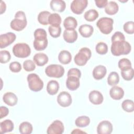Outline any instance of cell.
Masks as SVG:
<instances>
[{
  "label": "cell",
  "mask_w": 134,
  "mask_h": 134,
  "mask_svg": "<svg viewBox=\"0 0 134 134\" xmlns=\"http://www.w3.org/2000/svg\"><path fill=\"white\" fill-rule=\"evenodd\" d=\"M131 50L130 44L125 40H117L111 41L110 50L114 56L127 55Z\"/></svg>",
  "instance_id": "obj_1"
},
{
  "label": "cell",
  "mask_w": 134,
  "mask_h": 134,
  "mask_svg": "<svg viewBox=\"0 0 134 134\" xmlns=\"http://www.w3.org/2000/svg\"><path fill=\"white\" fill-rule=\"evenodd\" d=\"M34 36L35 39L33 46L35 50L37 51L44 50L48 44L46 31L42 28H38L34 31Z\"/></svg>",
  "instance_id": "obj_2"
},
{
  "label": "cell",
  "mask_w": 134,
  "mask_h": 134,
  "mask_svg": "<svg viewBox=\"0 0 134 134\" xmlns=\"http://www.w3.org/2000/svg\"><path fill=\"white\" fill-rule=\"evenodd\" d=\"M27 24L26 14L24 12L19 10L15 15V18L10 23V28L16 31H20L25 28Z\"/></svg>",
  "instance_id": "obj_3"
},
{
  "label": "cell",
  "mask_w": 134,
  "mask_h": 134,
  "mask_svg": "<svg viewBox=\"0 0 134 134\" xmlns=\"http://www.w3.org/2000/svg\"><path fill=\"white\" fill-rule=\"evenodd\" d=\"M92 55L91 50L87 47H83L80 49L79 52L75 55L74 61L79 66H84L88 60H90Z\"/></svg>",
  "instance_id": "obj_4"
},
{
  "label": "cell",
  "mask_w": 134,
  "mask_h": 134,
  "mask_svg": "<svg viewBox=\"0 0 134 134\" xmlns=\"http://www.w3.org/2000/svg\"><path fill=\"white\" fill-rule=\"evenodd\" d=\"M27 80L29 89L34 92H39L43 87V82L39 75L36 73H30L28 75Z\"/></svg>",
  "instance_id": "obj_5"
},
{
  "label": "cell",
  "mask_w": 134,
  "mask_h": 134,
  "mask_svg": "<svg viewBox=\"0 0 134 134\" xmlns=\"http://www.w3.org/2000/svg\"><path fill=\"white\" fill-rule=\"evenodd\" d=\"M12 51L15 57L25 58L30 55L31 49L29 46L26 43H18L14 46Z\"/></svg>",
  "instance_id": "obj_6"
},
{
  "label": "cell",
  "mask_w": 134,
  "mask_h": 134,
  "mask_svg": "<svg viewBox=\"0 0 134 134\" xmlns=\"http://www.w3.org/2000/svg\"><path fill=\"white\" fill-rule=\"evenodd\" d=\"M114 20L109 17H102L96 23L100 31L105 35L109 34L113 29Z\"/></svg>",
  "instance_id": "obj_7"
},
{
  "label": "cell",
  "mask_w": 134,
  "mask_h": 134,
  "mask_svg": "<svg viewBox=\"0 0 134 134\" xmlns=\"http://www.w3.org/2000/svg\"><path fill=\"white\" fill-rule=\"evenodd\" d=\"M64 72V68L62 65L57 64L49 65L45 69V73L50 77L60 78L63 76Z\"/></svg>",
  "instance_id": "obj_8"
},
{
  "label": "cell",
  "mask_w": 134,
  "mask_h": 134,
  "mask_svg": "<svg viewBox=\"0 0 134 134\" xmlns=\"http://www.w3.org/2000/svg\"><path fill=\"white\" fill-rule=\"evenodd\" d=\"M87 5V0H74L70 5V8L73 13L80 15L83 13Z\"/></svg>",
  "instance_id": "obj_9"
},
{
  "label": "cell",
  "mask_w": 134,
  "mask_h": 134,
  "mask_svg": "<svg viewBox=\"0 0 134 134\" xmlns=\"http://www.w3.org/2000/svg\"><path fill=\"white\" fill-rule=\"evenodd\" d=\"M58 104L63 107L70 106L72 103V98L70 93L66 91H63L59 93L57 98Z\"/></svg>",
  "instance_id": "obj_10"
},
{
  "label": "cell",
  "mask_w": 134,
  "mask_h": 134,
  "mask_svg": "<svg viewBox=\"0 0 134 134\" xmlns=\"http://www.w3.org/2000/svg\"><path fill=\"white\" fill-rule=\"evenodd\" d=\"M64 127L63 122L59 120L53 121L48 127V134H61L64 132Z\"/></svg>",
  "instance_id": "obj_11"
},
{
  "label": "cell",
  "mask_w": 134,
  "mask_h": 134,
  "mask_svg": "<svg viewBox=\"0 0 134 134\" xmlns=\"http://www.w3.org/2000/svg\"><path fill=\"white\" fill-rule=\"evenodd\" d=\"M16 35L12 32L2 34L0 36V48H5L13 43L16 40Z\"/></svg>",
  "instance_id": "obj_12"
},
{
  "label": "cell",
  "mask_w": 134,
  "mask_h": 134,
  "mask_svg": "<svg viewBox=\"0 0 134 134\" xmlns=\"http://www.w3.org/2000/svg\"><path fill=\"white\" fill-rule=\"evenodd\" d=\"M112 124L108 120L100 121L97 127V133L98 134H110L113 131Z\"/></svg>",
  "instance_id": "obj_13"
},
{
  "label": "cell",
  "mask_w": 134,
  "mask_h": 134,
  "mask_svg": "<svg viewBox=\"0 0 134 134\" xmlns=\"http://www.w3.org/2000/svg\"><path fill=\"white\" fill-rule=\"evenodd\" d=\"M88 99L90 102L94 105H100L104 100L102 94L97 90H93L90 92Z\"/></svg>",
  "instance_id": "obj_14"
},
{
  "label": "cell",
  "mask_w": 134,
  "mask_h": 134,
  "mask_svg": "<svg viewBox=\"0 0 134 134\" xmlns=\"http://www.w3.org/2000/svg\"><path fill=\"white\" fill-rule=\"evenodd\" d=\"M80 85V78L74 76H69L66 80V86L70 91L76 90Z\"/></svg>",
  "instance_id": "obj_15"
},
{
  "label": "cell",
  "mask_w": 134,
  "mask_h": 134,
  "mask_svg": "<svg viewBox=\"0 0 134 134\" xmlns=\"http://www.w3.org/2000/svg\"><path fill=\"white\" fill-rule=\"evenodd\" d=\"M109 95L111 98L114 100H120L123 98L124 96V91L120 86H113L110 89Z\"/></svg>",
  "instance_id": "obj_16"
},
{
  "label": "cell",
  "mask_w": 134,
  "mask_h": 134,
  "mask_svg": "<svg viewBox=\"0 0 134 134\" xmlns=\"http://www.w3.org/2000/svg\"><path fill=\"white\" fill-rule=\"evenodd\" d=\"M107 73L106 67L103 65L96 66L93 70V76L96 80H100L103 79Z\"/></svg>",
  "instance_id": "obj_17"
},
{
  "label": "cell",
  "mask_w": 134,
  "mask_h": 134,
  "mask_svg": "<svg viewBox=\"0 0 134 134\" xmlns=\"http://www.w3.org/2000/svg\"><path fill=\"white\" fill-rule=\"evenodd\" d=\"M3 102L9 106H14L18 102V98L16 94L12 92H7L3 96Z\"/></svg>",
  "instance_id": "obj_18"
},
{
  "label": "cell",
  "mask_w": 134,
  "mask_h": 134,
  "mask_svg": "<svg viewBox=\"0 0 134 134\" xmlns=\"http://www.w3.org/2000/svg\"><path fill=\"white\" fill-rule=\"evenodd\" d=\"M78 35L75 30H65L63 32V37L68 43H74L77 39Z\"/></svg>",
  "instance_id": "obj_19"
},
{
  "label": "cell",
  "mask_w": 134,
  "mask_h": 134,
  "mask_svg": "<svg viewBox=\"0 0 134 134\" xmlns=\"http://www.w3.org/2000/svg\"><path fill=\"white\" fill-rule=\"evenodd\" d=\"M50 6L52 10L58 12H62L66 8L65 2L62 0H52Z\"/></svg>",
  "instance_id": "obj_20"
},
{
  "label": "cell",
  "mask_w": 134,
  "mask_h": 134,
  "mask_svg": "<svg viewBox=\"0 0 134 134\" xmlns=\"http://www.w3.org/2000/svg\"><path fill=\"white\" fill-rule=\"evenodd\" d=\"M33 60L38 66H42L48 63L49 58L47 55L44 53H38L35 54Z\"/></svg>",
  "instance_id": "obj_21"
},
{
  "label": "cell",
  "mask_w": 134,
  "mask_h": 134,
  "mask_svg": "<svg viewBox=\"0 0 134 134\" xmlns=\"http://www.w3.org/2000/svg\"><path fill=\"white\" fill-rule=\"evenodd\" d=\"M79 31L80 35L84 38H88L91 37L94 32L93 27L88 24L82 25L79 28Z\"/></svg>",
  "instance_id": "obj_22"
},
{
  "label": "cell",
  "mask_w": 134,
  "mask_h": 134,
  "mask_svg": "<svg viewBox=\"0 0 134 134\" xmlns=\"http://www.w3.org/2000/svg\"><path fill=\"white\" fill-rule=\"evenodd\" d=\"M1 132L5 133L12 131L14 128L13 122L10 119H6L0 123Z\"/></svg>",
  "instance_id": "obj_23"
},
{
  "label": "cell",
  "mask_w": 134,
  "mask_h": 134,
  "mask_svg": "<svg viewBox=\"0 0 134 134\" xmlns=\"http://www.w3.org/2000/svg\"><path fill=\"white\" fill-rule=\"evenodd\" d=\"M59 84L55 80H51L47 85V92L49 95H54L57 94L59 90Z\"/></svg>",
  "instance_id": "obj_24"
},
{
  "label": "cell",
  "mask_w": 134,
  "mask_h": 134,
  "mask_svg": "<svg viewBox=\"0 0 134 134\" xmlns=\"http://www.w3.org/2000/svg\"><path fill=\"white\" fill-rule=\"evenodd\" d=\"M63 26L66 30H75L77 26V22L75 18L68 16L64 19Z\"/></svg>",
  "instance_id": "obj_25"
},
{
  "label": "cell",
  "mask_w": 134,
  "mask_h": 134,
  "mask_svg": "<svg viewBox=\"0 0 134 134\" xmlns=\"http://www.w3.org/2000/svg\"><path fill=\"white\" fill-rule=\"evenodd\" d=\"M58 60L61 63L68 64L72 60V55L71 53L67 50H62L58 55Z\"/></svg>",
  "instance_id": "obj_26"
},
{
  "label": "cell",
  "mask_w": 134,
  "mask_h": 134,
  "mask_svg": "<svg viewBox=\"0 0 134 134\" xmlns=\"http://www.w3.org/2000/svg\"><path fill=\"white\" fill-rule=\"evenodd\" d=\"M119 10V6L117 3L114 1H110L108 2L107 5L105 7V13L109 15L116 14Z\"/></svg>",
  "instance_id": "obj_27"
},
{
  "label": "cell",
  "mask_w": 134,
  "mask_h": 134,
  "mask_svg": "<svg viewBox=\"0 0 134 134\" xmlns=\"http://www.w3.org/2000/svg\"><path fill=\"white\" fill-rule=\"evenodd\" d=\"M91 122L90 118L86 116H81L78 117L75 121V125L80 128H84L89 125Z\"/></svg>",
  "instance_id": "obj_28"
},
{
  "label": "cell",
  "mask_w": 134,
  "mask_h": 134,
  "mask_svg": "<svg viewBox=\"0 0 134 134\" xmlns=\"http://www.w3.org/2000/svg\"><path fill=\"white\" fill-rule=\"evenodd\" d=\"M19 130L21 134H30L32 132L33 127L30 122L24 121L19 125Z\"/></svg>",
  "instance_id": "obj_29"
},
{
  "label": "cell",
  "mask_w": 134,
  "mask_h": 134,
  "mask_svg": "<svg viewBox=\"0 0 134 134\" xmlns=\"http://www.w3.org/2000/svg\"><path fill=\"white\" fill-rule=\"evenodd\" d=\"M61 17L57 13L51 14L48 18V23L50 26H59L61 23Z\"/></svg>",
  "instance_id": "obj_30"
},
{
  "label": "cell",
  "mask_w": 134,
  "mask_h": 134,
  "mask_svg": "<svg viewBox=\"0 0 134 134\" xmlns=\"http://www.w3.org/2000/svg\"><path fill=\"white\" fill-rule=\"evenodd\" d=\"M99 14L98 12L94 9H90L86 11L84 15V17L87 21H94L98 17Z\"/></svg>",
  "instance_id": "obj_31"
},
{
  "label": "cell",
  "mask_w": 134,
  "mask_h": 134,
  "mask_svg": "<svg viewBox=\"0 0 134 134\" xmlns=\"http://www.w3.org/2000/svg\"><path fill=\"white\" fill-rule=\"evenodd\" d=\"M50 13L48 11L44 10L39 13L38 15V21L42 25H47L49 24L48 18L50 15Z\"/></svg>",
  "instance_id": "obj_32"
},
{
  "label": "cell",
  "mask_w": 134,
  "mask_h": 134,
  "mask_svg": "<svg viewBox=\"0 0 134 134\" xmlns=\"http://www.w3.org/2000/svg\"><path fill=\"white\" fill-rule=\"evenodd\" d=\"M119 82V76L116 72H111L107 77V83L109 85H116Z\"/></svg>",
  "instance_id": "obj_33"
},
{
  "label": "cell",
  "mask_w": 134,
  "mask_h": 134,
  "mask_svg": "<svg viewBox=\"0 0 134 134\" xmlns=\"http://www.w3.org/2000/svg\"><path fill=\"white\" fill-rule=\"evenodd\" d=\"M121 107L126 112H133L134 110V103L131 99H125L121 103Z\"/></svg>",
  "instance_id": "obj_34"
},
{
  "label": "cell",
  "mask_w": 134,
  "mask_h": 134,
  "mask_svg": "<svg viewBox=\"0 0 134 134\" xmlns=\"http://www.w3.org/2000/svg\"><path fill=\"white\" fill-rule=\"evenodd\" d=\"M48 31L50 35L54 38H58L60 36L61 33V28L60 26H50L48 28Z\"/></svg>",
  "instance_id": "obj_35"
},
{
  "label": "cell",
  "mask_w": 134,
  "mask_h": 134,
  "mask_svg": "<svg viewBox=\"0 0 134 134\" xmlns=\"http://www.w3.org/2000/svg\"><path fill=\"white\" fill-rule=\"evenodd\" d=\"M95 50L97 53L104 55L106 54L108 52V46L106 43L99 42L96 45Z\"/></svg>",
  "instance_id": "obj_36"
},
{
  "label": "cell",
  "mask_w": 134,
  "mask_h": 134,
  "mask_svg": "<svg viewBox=\"0 0 134 134\" xmlns=\"http://www.w3.org/2000/svg\"><path fill=\"white\" fill-rule=\"evenodd\" d=\"M118 65L121 71L126 70L132 67L131 61L127 58H122L119 60Z\"/></svg>",
  "instance_id": "obj_37"
},
{
  "label": "cell",
  "mask_w": 134,
  "mask_h": 134,
  "mask_svg": "<svg viewBox=\"0 0 134 134\" xmlns=\"http://www.w3.org/2000/svg\"><path fill=\"white\" fill-rule=\"evenodd\" d=\"M122 77L126 81H130L133 77V69L131 67L129 69L121 71Z\"/></svg>",
  "instance_id": "obj_38"
},
{
  "label": "cell",
  "mask_w": 134,
  "mask_h": 134,
  "mask_svg": "<svg viewBox=\"0 0 134 134\" xmlns=\"http://www.w3.org/2000/svg\"><path fill=\"white\" fill-rule=\"evenodd\" d=\"M23 68L27 72H31L35 70V63L31 60H26L23 63Z\"/></svg>",
  "instance_id": "obj_39"
},
{
  "label": "cell",
  "mask_w": 134,
  "mask_h": 134,
  "mask_svg": "<svg viewBox=\"0 0 134 134\" xmlns=\"http://www.w3.org/2000/svg\"><path fill=\"white\" fill-rule=\"evenodd\" d=\"M11 55L10 52L7 50H1L0 52V60L2 64L6 63L10 61Z\"/></svg>",
  "instance_id": "obj_40"
},
{
  "label": "cell",
  "mask_w": 134,
  "mask_h": 134,
  "mask_svg": "<svg viewBox=\"0 0 134 134\" xmlns=\"http://www.w3.org/2000/svg\"><path fill=\"white\" fill-rule=\"evenodd\" d=\"M124 31L128 34L132 35L134 33V23L132 21H129L125 23L123 26Z\"/></svg>",
  "instance_id": "obj_41"
},
{
  "label": "cell",
  "mask_w": 134,
  "mask_h": 134,
  "mask_svg": "<svg viewBox=\"0 0 134 134\" xmlns=\"http://www.w3.org/2000/svg\"><path fill=\"white\" fill-rule=\"evenodd\" d=\"M9 70L12 72L18 73L21 71L22 67H21V64L19 62L14 61V62H11L9 64Z\"/></svg>",
  "instance_id": "obj_42"
},
{
  "label": "cell",
  "mask_w": 134,
  "mask_h": 134,
  "mask_svg": "<svg viewBox=\"0 0 134 134\" xmlns=\"http://www.w3.org/2000/svg\"><path fill=\"white\" fill-rule=\"evenodd\" d=\"M67 76H74L80 78L81 76V72L80 70L77 68H71L69 70Z\"/></svg>",
  "instance_id": "obj_43"
},
{
  "label": "cell",
  "mask_w": 134,
  "mask_h": 134,
  "mask_svg": "<svg viewBox=\"0 0 134 134\" xmlns=\"http://www.w3.org/2000/svg\"><path fill=\"white\" fill-rule=\"evenodd\" d=\"M117 40H125V37L124 35L120 31L115 32L113 35L111 36V41H114Z\"/></svg>",
  "instance_id": "obj_44"
},
{
  "label": "cell",
  "mask_w": 134,
  "mask_h": 134,
  "mask_svg": "<svg viewBox=\"0 0 134 134\" xmlns=\"http://www.w3.org/2000/svg\"><path fill=\"white\" fill-rule=\"evenodd\" d=\"M94 2L96 6L100 8L105 7L108 2L107 0H95Z\"/></svg>",
  "instance_id": "obj_45"
},
{
  "label": "cell",
  "mask_w": 134,
  "mask_h": 134,
  "mask_svg": "<svg viewBox=\"0 0 134 134\" xmlns=\"http://www.w3.org/2000/svg\"><path fill=\"white\" fill-rule=\"evenodd\" d=\"M0 111H1V115H0L1 119H2L4 117L7 116L9 113L8 109L5 106H1Z\"/></svg>",
  "instance_id": "obj_46"
},
{
  "label": "cell",
  "mask_w": 134,
  "mask_h": 134,
  "mask_svg": "<svg viewBox=\"0 0 134 134\" xmlns=\"http://www.w3.org/2000/svg\"><path fill=\"white\" fill-rule=\"evenodd\" d=\"M0 7H1V14H3L6 9V5L4 2L3 1H1V4H0Z\"/></svg>",
  "instance_id": "obj_47"
},
{
  "label": "cell",
  "mask_w": 134,
  "mask_h": 134,
  "mask_svg": "<svg viewBox=\"0 0 134 134\" xmlns=\"http://www.w3.org/2000/svg\"><path fill=\"white\" fill-rule=\"evenodd\" d=\"M72 133H86L85 132L83 131H82L80 129H74L72 132H71Z\"/></svg>",
  "instance_id": "obj_48"
},
{
  "label": "cell",
  "mask_w": 134,
  "mask_h": 134,
  "mask_svg": "<svg viewBox=\"0 0 134 134\" xmlns=\"http://www.w3.org/2000/svg\"><path fill=\"white\" fill-rule=\"evenodd\" d=\"M119 2H122V3H125V2H127L128 1H119Z\"/></svg>",
  "instance_id": "obj_49"
}]
</instances>
